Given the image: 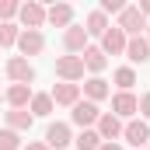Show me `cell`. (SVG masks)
Instances as JSON below:
<instances>
[{
    "instance_id": "9c48e42d",
    "label": "cell",
    "mask_w": 150,
    "mask_h": 150,
    "mask_svg": "<svg viewBox=\"0 0 150 150\" xmlns=\"http://www.w3.org/2000/svg\"><path fill=\"white\" fill-rule=\"evenodd\" d=\"M74 143V136H70V126L67 122H52L49 129H45V147L49 150H63Z\"/></svg>"
},
{
    "instance_id": "4fadbf2b",
    "label": "cell",
    "mask_w": 150,
    "mask_h": 150,
    "mask_svg": "<svg viewBox=\"0 0 150 150\" xmlns=\"http://www.w3.org/2000/svg\"><path fill=\"white\" fill-rule=\"evenodd\" d=\"M49 94H52V105H67V108H74L77 101H80V84H56Z\"/></svg>"
},
{
    "instance_id": "277c9868",
    "label": "cell",
    "mask_w": 150,
    "mask_h": 150,
    "mask_svg": "<svg viewBox=\"0 0 150 150\" xmlns=\"http://www.w3.org/2000/svg\"><path fill=\"white\" fill-rule=\"evenodd\" d=\"M70 119H74V126H80V129H91V126H98L101 108H98L94 101H77L74 112H70Z\"/></svg>"
},
{
    "instance_id": "d6986e66",
    "label": "cell",
    "mask_w": 150,
    "mask_h": 150,
    "mask_svg": "<svg viewBox=\"0 0 150 150\" xmlns=\"http://www.w3.org/2000/svg\"><path fill=\"white\" fill-rule=\"evenodd\" d=\"M108 94H112V91H108V80H101V77L84 80V98H87V101H94V105H98V101H105Z\"/></svg>"
},
{
    "instance_id": "d4e9b609",
    "label": "cell",
    "mask_w": 150,
    "mask_h": 150,
    "mask_svg": "<svg viewBox=\"0 0 150 150\" xmlns=\"http://www.w3.org/2000/svg\"><path fill=\"white\" fill-rule=\"evenodd\" d=\"M18 25H0V49L4 45H18Z\"/></svg>"
},
{
    "instance_id": "3957f363",
    "label": "cell",
    "mask_w": 150,
    "mask_h": 150,
    "mask_svg": "<svg viewBox=\"0 0 150 150\" xmlns=\"http://www.w3.org/2000/svg\"><path fill=\"white\" fill-rule=\"evenodd\" d=\"M7 77H11V84H28V87H32L35 67H32L25 56H11V59H7Z\"/></svg>"
},
{
    "instance_id": "7c38bea8",
    "label": "cell",
    "mask_w": 150,
    "mask_h": 150,
    "mask_svg": "<svg viewBox=\"0 0 150 150\" xmlns=\"http://www.w3.org/2000/svg\"><path fill=\"white\" fill-rule=\"evenodd\" d=\"M63 45H67L70 56L84 52V49H87V32H84V25H70V28L63 32Z\"/></svg>"
},
{
    "instance_id": "e0dca14e",
    "label": "cell",
    "mask_w": 150,
    "mask_h": 150,
    "mask_svg": "<svg viewBox=\"0 0 150 150\" xmlns=\"http://www.w3.org/2000/svg\"><path fill=\"white\" fill-rule=\"evenodd\" d=\"M126 59H129V63H147L150 59V42L143 35L129 38V42H126Z\"/></svg>"
},
{
    "instance_id": "ffe728a7",
    "label": "cell",
    "mask_w": 150,
    "mask_h": 150,
    "mask_svg": "<svg viewBox=\"0 0 150 150\" xmlns=\"http://www.w3.org/2000/svg\"><path fill=\"white\" fill-rule=\"evenodd\" d=\"M84 32H87V38L91 35H105V32H108V18H105V14H101V11H91V14H87V21H84Z\"/></svg>"
},
{
    "instance_id": "d6a6232c",
    "label": "cell",
    "mask_w": 150,
    "mask_h": 150,
    "mask_svg": "<svg viewBox=\"0 0 150 150\" xmlns=\"http://www.w3.org/2000/svg\"><path fill=\"white\" fill-rule=\"evenodd\" d=\"M0 101H4V94H0Z\"/></svg>"
},
{
    "instance_id": "5bb4252c",
    "label": "cell",
    "mask_w": 150,
    "mask_h": 150,
    "mask_svg": "<svg viewBox=\"0 0 150 150\" xmlns=\"http://www.w3.org/2000/svg\"><path fill=\"white\" fill-rule=\"evenodd\" d=\"M80 59H84V70H91L94 77H98L105 67H108V56L101 52V45H87V49L80 52Z\"/></svg>"
},
{
    "instance_id": "5b68a950",
    "label": "cell",
    "mask_w": 150,
    "mask_h": 150,
    "mask_svg": "<svg viewBox=\"0 0 150 150\" xmlns=\"http://www.w3.org/2000/svg\"><path fill=\"white\" fill-rule=\"evenodd\" d=\"M18 18H21L25 32H38V28L45 25V7H42V4H35V0H28V4H21Z\"/></svg>"
},
{
    "instance_id": "52a82bcc",
    "label": "cell",
    "mask_w": 150,
    "mask_h": 150,
    "mask_svg": "<svg viewBox=\"0 0 150 150\" xmlns=\"http://www.w3.org/2000/svg\"><path fill=\"white\" fill-rule=\"evenodd\" d=\"M122 119H115L112 112H101V119H98V136H101V143H115L119 136H122Z\"/></svg>"
},
{
    "instance_id": "603a6c76",
    "label": "cell",
    "mask_w": 150,
    "mask_h": 150,
    "mask_svg": "<svg viewBox=\"0 0 150 150\" xmlns=\"http://www.w3.org/2000/svg\"><path fill=\"white\" fill-rule=\"evenodd\" d=\"M28 108H32V115H52V94H32Z\"/></svg>"
},
{
    "instance_id": "ac0fdd59",
    "label": "cell",
    "mask_w": 150,
    "mask_h": 150,
    "mask_svg": "<svg viewBox=\"0 0 150 150\" xmlns=\"http://www.w3.org/2000/svg\"><path fill=\"white\" fill-rule=\"evenodd\" d=\"M4 119H7V129H14V133H28L35 115L28 112V108H11V112H4Z\"/></svg>"
},
{
    "instance_id": "f546056e",
    "label": "cell",
    "mask_w": 150,
    "mask_h": 150,
    "mask_svg": "<svg viewBox=\"0 0 150 150\" xmlns=\"http://www.w3.org/2000/svg\"><path fill=\"white\" fill-rule=\"evenodd\" d=\"M21 150H49L45 143H28V147H21Z\"/></svg>"
},
{
    "instance_id": "8992f818",
    "label": "cell",
    "mask_w": 150,
    "mask_h": 150,
    "mask_svg": "<svg viewBox=\"0 0 150 150\" xmlns=\"http://www.w3.org/2000/svg\"><path fill=\"white\" fill-rule=\"evenodd\" d=\"M136 112H140V98L133 91H119L112 98V115L115 119H133Z\"/></svg>"
},
{
    "instance_id": "ba28073f",
    "label": "cell",
    "mask_w": 150,
    "mask_h": 150,
    "mask_svg": "<svg viewBox=\"0 0 150 150\" xmlns=\"http://www.w3.org/2000/svg\"><path fill=\"white\" fill-rule=\"evenodd\" d=\"M126 32L122 28H115V25H108V32L101 35V52L105 56H119V52H126Z\"/></svg>"
},
{
    "instance_id": "30bf717a",
    "label": "cell",
    "mask_w": 150,
    "mask_h": 150,
    "mask_svg": "<svg viewBox=\"0 0 150 150\" xmlns=\"http://www.w3.org/2000/svg\"><path fill=\"white\" fill-rule=\"evenodd\" d=\"M122 136H126V143H133V147L140 150L150 140V126L143 122V119H129V122L122 126Z\"/></svg>"
},
{
    "instance_id": "44dd1931",
    "label": "cell",
    "mask_w": 150,
    "mask_h": 150,
    "mask_svg": "<svg viewBox=\"0 0 150 150\" xmlns=\"http://www.w3.org/2000/svg\"><path fill=\"white\" fill-rule=\"evenodd\" d=\"M74 143H77V150H98L101 147V136H98V129H80V136Z\"/></svg>"
},
{
    "instance_id": "7a4b0ae2",
    "label": "cell",
    "mask_w": 150,
    "mask_h": 150,
    "mask_svg": "<svg viewBox=\"0 0 150 150\" xmlns=\"http://www.w3.org/2000/svg\"><path fill=\"white\" fill-rule=\"evenodd\" d=\"M115 28H122V32H126V38H136L143 28H147V18L140 14V7H126V11L119 14Z\"/></svg>"
},
{
    "instance_id": "cb8c5ba5",
    "label": "cell",
    "mask_w": 150,
    "mask_h": 150,
    "mask_svg": "<svg viewBox=\"0 0 150 150\" xmlns=\"http://www.w3.org/2000/svg\"><path fill=\"white\" fill-rule=\"evenodd\" d=\"M21 4L18 0H0V25H11V18H18Z\"/></svg>"
},
{
    "instance_id": "4dcf8cb0",
    "label": "cell",
    "mask_w": 150,
    "mask_h": 150,
    "mask_svg": "<svg viewBox=\"0 0 150 150\" xmlns=\"http://www.w3.org/2000/svg\"><path fill=\"white\" fill-rule=\"evenodd\" d=\"M98 150H122V147H119V143H101Z\"/></svg>"
},
{
    "instance_id": "7402d4cb",
    "label": "cell",
    "mask_w": 150,
    "mask_h": 150,
    "mask_svg": "<svg viewBox=\"0 0 150 150\" xmlns=\"http://www.w3.org/2000/svg\"><path fill=\"white\" fill-rule=\"evenodd\" d=\"M112 77H115V87L119 91H133V84H136V70L133 67H119Z\"/></svg>"
},
{
    "instance_id": "1f68e13d",
    "label": "cell",
    "mask_w": 150,
    "mask_h": 150,
    "mask_svg": "<svg viewBox=\"0 0 150 150\" xmlns=\"http://www.w3.org/2000/svg\"><path fill=\"white\" fill-rule=\"evenodd\" d=\"M143 38H147V42H150V21H147V35H143Z\"/></svg>"
},
{
    "instance_id": "9a60e30c",
    "label": "cell",
    "mask_w": 150,
    "mask_h": 150,
    "mask_svg": "<svg viewBox=\"0 0 150 150\" xmlns=\"http://www.w3.org/2000/svg\"><path fill=\"white\" fill-rule=\"evenodd\" d=\"M45 21L56 25V28H70V25H74V7H70V4H52V7L45 11Z\"/></svg>"
},
{
    "instance_id": "8fae6325",
    "label": "cell",
    "mask_w": 150,
    "mask_h": 150,
    "mask_svg": "<svg viewBox=\"0 0 150 150\" xmlns=\"http://www.w3.org/2000/svg\"><path fill=\"white\" fill-rule=\"evenodd\" d=\"M18 49H21L25 59H28V56H38V52L45 49V35H42V32H21V35H18Z\"/></svg>"
},
{
    "instance_id": "6da1fadb",
    "label": "cell",
    "mask_w": 150,
    "mask_h": 150,
    "mask_svg": "<svg viewBox=\"0 0 150 150\" xmlns=\"http://www.w3.org/2000/svg\"><path fill=\"white\" fill-rule=\"evenodd\" d=\"M56 77H59L63 84L84 80V59H80V56H59V59H56Z\"/></svg>"
},
{
    "instance_id": "f1b7e54d",
    "label": "cell",
    "mask_w": 150,
    "mask_h": 150,
    "mask_svg": "<svg viewBox=\"0 0 150 150\" xmlns=\"http://www.w3.org/2000/svg\"><path fill=\"white\" fill-rule=\"evenodd\" d=\"M136 7H140V14H143V18H150V0H143V4H136Z\"/></svg>"
},
{
    "instance_id": "484cf974",
    "label": "cell",
    "mask_w": 150,
    "mask_h": 150,
    "mask_svg": "<svg viewBox=\"0 0 150 150\" xmlns=\"http://www.w3.org/2000/svg\"><path fill=\"white\" fill-rule=\"evenodd\" d=\"M0 150H21V140L14 129H0Z\"/></svg>"
},
{
    "instance_id": "2e32d148",
    "label": "cell",
    "mask_w": 150,
    "mask_h": 150,
    "mask_svg": "<svg viewBox=\"0 0 150 150\" xmlns=\"http://www.w3.org/2000/svg\"><path fill=\"white\" fill-rule=\"evenodd\" d=\"M4 101H7L11 108H28V101H32V87H28V84H11V87L4 91Z\"/></svg>"
},
{
    "instance_id": "4316f807",
    "label": "cell",
    "mask_w": 150,
    "mask_h": 150,
    "mask_svg": "<svg viewBox=\"0 0 150 150\" xmlns=\"http://www.w3.org/2000/svg\"><path fill=\"white\" fill-rule=\"evenodd\" d=\"M98 11L108 18V14H122V11H126V4H122V0H101V7H98Z\"/></svg>"
},
{
    "instance_id": "83f0119b",
    "label": "cell",
    "mask_w": 150,
    "mask_h": 150,
    "mask_svg": "<svg viewBox=\"0 0 150 150\" xmlns=\"http://www.w3.org/2000/svg\"><path fill=\"white\" fill-rule=\"evenodd\" d=\"M140 112H143V122H147V119H150V91L140 94Z\"/></svg>"
}]
</instances>
